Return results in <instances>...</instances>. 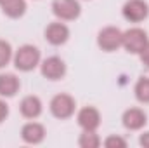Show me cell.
<instances>
[{"instance_id": "1", "label": "cell", "mask_w": 149, "mask_h": 148, "mask_svg": "<svg viewBox=\"0 0 149 148\" xmlns=\"http://www.w3.org/2000/svg\"><path fill=\"white\" fill-rule=\"evenodd\" d=\"M40 63H42V52L33 44H23L14 51L12 65L16 70L23 72V73L33 72L35 68L40 66Z\"/></svg>"}, {"instance_id": "2", "label": "cell", "mask_w": 149, "mask_h": 148, "mask_svg": "<svg viewBox=\"0 0 149 148\" xmlns=\"http://www.w3.org/2000/svg\"><path fill=\"white\" fill-rule=\"evenodd\" d=\"M50 115L57 120H68L76 113V99L68 92L56 94L49 103Z\"/></svg>"}, {"instance_id": "3", "label": "cell", "mask_w": 149, "mask_h": 148, "mask_svg": "<svg viewBox=\"0 0 149 148\" xmlns=\"http://www.w3.org/2000/svg\"><path fill=\"white\" fill-rule=\"evenodd\" d=\"M40 73H42L43 78H47L50 82H57V80H63L66 77L68 65L59 56H49V58L42 59V63H40Z\"/></svg>"}, {"instance_id": "4", "label": "cell", "mask_w": 149, "mask_h": 148, "mask_svg": "<svg viewBox=\"0 0 149 148\" xmlns=\"http://www.w3.org/2000/svg\"><path fill=\"white\" fill-rule=\"evenodd\" d=\"M149 42L148 32L141 26H132L128 30L123 32V42H121V47L128 52V54H139L144 45Z\"/></svg>"}, {"instance_id": "5", "label": "cell", "mask_w": 149, "mask_h": 148, "mask_svg": "<svg viewBox=\"0 0 149 148\" xmlns=\"http://www.w3.org/2000/svg\"><path fill=\"white\" fill-rule=\"evenodd\" d=\"M123 32L118 26H104L97 33V47L104 52H114L121 47Z\"/></svg>"}, {"instance_id": "6", "label": "cell", "mask_w": 149, "mask_h": 148, "mask_svg": "<svg viewBox=\"0 0 149 148\" xmlns=\"http://www.w3.org/2000/svg\"><path fill=\"white\" fill-rule=\"evenodd\" d=\"M52 14L59 21H76L81 16L80 0H52Z\"/></svg>"}, {"instance_id": "7", "label": "cell", "mask_w": 149, "mask_h": 148, "mask_svg": "<svg viewBox=\"0 0 149 148\" xmlns=\"http://www.w3.org/2000/svg\"><path fill=\"white\" fill-rule=\"evenodd\" d=\"M71 37V32H70V26L64 23V21H52L45 26L43 30V38L47 44L54 45V47H59V45H64Z\"/></svg>"}, {"instance_id": "8", "label": "cell", "mask_w": 149, "mask_h": 148, "mask_svg": "<svg viewBox=\"0 0 149 148\" xmlns=\"http://www.w3.org/2000/svg\"><path fill=\"white\" fill-rule=\"evenodd\" d=\"M121 16L128 23H142L149 18V4L146 0H127L121 7Z\"/></svg>"}, {"instance_id": "9", "label": "cell", "mask_w": 149, "mask_h": 148, "mask_svg": "<svg viewBox=\"0 0 149 148\" xmlns=\"http://www.w3.org/2000/svg\"><path fill=\"white\" fill-rule=\"evenodd\" d=\"M76 124L80 125L81 131H97L102 124V115L99 108L87 105L76 111Z\"/></svg>"}, {"instance_id": "10", "label": "cell", "mask_w": 149, "mask_h": 148, "mask_svg": "<svg viewBox=\"0 0 149 148\" xmlns=\"http://www.w3.org/2000/svg\"><path fill=\"white\" fill-rule=\"evenodd\" d=\"M121 124L127 131H141L148 124V113L139 106H130L121 113Z\"/></svg>"}, {"instance_id": "11", "label": "cell", "mask_w": 149, "mask_h": 148, "mask_svg": "<svg viewBox=\"0 0 149 148\" xmlns=\"http://www.w3.org/2000/svg\"><path fill=\"white\" fill-rule=\"evenodd\" d=\"M45 136H47V129L40 122L30 120L21 127V140L26 145H40V143H43Z\"/></svg>"}, {"instance_id": "12", "label": "cell", "mask_w": 149, "mask_h": 148, "mask_svg": "<svg viewBox=\"0 0 149 148\" xmlns=\"http://www.w3.org/2000/svg\"><path fill=\"white\" fill-rule=\"evenodd\" d=\"M19 113L26 120H37L43 113V103L37 94H28L19 101Z\"/></svg>"}, {"instance_id": "13", "label": "cell", "mask_w": 149, "mask_h": 148, "mask_svg": "<svg viewBox=\"0 0 149 148\" xmlns=\"http://www.w3.org/2000/svg\"><path fill=\"white\" fill-rule=\"evenodd\" d=\"M21 91V80L16 73H0V98H14Z\"/></svg>"}, {"instance_id": "14", "label": "cell", "mask_w": 149, "mask_h": 148, "mask_svg": "<svg viewBox=\"0 0 149 148\" xmlns=\"http://www.w3.org/2000/svg\"><path fill=\"white\" fill-rule=\"evenodd\" d=\"M2 14L9 19H19L26 14L28 11V2L26 0H7L0 5Z\"/></svg>"}, {"instance_id": "15", "label": "cell", "mask_w": 149, "mask_h": 148, "mask_svg": "<svg viewBox=\"0 0 149 148\" xmlns=\"http://www.w3.org/2000/svg\"><path fill=\"white\" fill-rule=\"evenodd\" d=\"M134 96L139 103L149 105V77H139L134 85Z\"/></svg>"}, {"instance_id": "16", "label": "cell", "mask_w": 149, "mask_h": 148, "mask_svg": "<svg viewBox=\"0 0 149 148\" xmlns=\"http://www.w3.org/2000/svg\"><path fill=\"white\" fill-rule=\"evenodd\" d=\"M101 145H102V140L97 134V131H81V134L78 136L80 148H99Z\"/></svg>"}, {"instance_id": "17", "label": "cell", "mask_w": 149, "mask_h": 148, "mask_svg": "<svg viewBox=\"0 0 149 148\" xmlns=\"http://www.w3.org/2000/svg\"><path fill=\"white\" fill-rule=\"evenodd\" d=\"M12 56H14V49H12L10 42L0 38V70L5 68L12 61Z\"/></svg>"}, {"instance_id": "18", "label": "cell", "mask_w": 149, "mask_h": 148, "mask_svg": "<svg viewBox=\"0 0 149 148\" xmlns=\"http://www.w3.org/2000/svg\"><path fill=\"white\" fill-rule=\"evenodd\" d=\"M102 145L106 148H127L128 147L127 140L121 138V136H118V134H109V136L102 141Z\"/></svg>"}, {"instance_id": "19", "label": "cell", "mask_w": 149, "mask_h": 148, "mask_svg": "<svg viewBox=\"0 0 149 148\" xmlns=\"http://www.w3.org/2000/svg\"><path fill=\"white\" fill-rule=\"evenodd\" d=\"M137 56L141 58V63H142L146 68H149V42L144 45V49H142V51H141Z\"/></svg>"}, {"instance_id": "20", "label": "cell", "mask_w": 149, "mask_h": 148, "mask_svg": "<svg viewBox=\"0 0 149 148\" xmlns=\"http://www.w3.org/2000/svg\"><path fill=\"white\" fill-rule=\"evenodd\" d=\"M9 111H10V110H9V105L5 103V99H3V98H0V124L9 117Z\"/></svg>"}, {"instance_id": "21", "label": "cell", "mask_w": 149, "mask_h": 148, "mask_svg": "<svg viewBox=\"0 0 149 148\" xmlns=\"http://www.w3.org/2000/svg\"><path fill=\"white\" fill-rule=\"evenodd\" d=\"M139 145L142 148H149V131H144V132L139 136Z\"/></svg>"}, {"instance_id": "22", "label": "cell", "mask_w": 149, "mask_h": 148, "mask_svg": "<svg viewBox=\"0 0 149 148\" xmlns=\"http://www.w3.org/2000/svg\"><path fill=\"white\" fill-rule=\"evenodd\" d=\"M3 2H7V0H0V5H2V4H3Z\"/></svg>"}, {"instance_id": "23", "label": "cell", "mask_w": 149, "mask_h": 148, "mask_svg": "<svg viewBox=\"0 0 149 148\" xmlns=\"http://www.w3.org/2000/svg\"><path fill=\"white\" fill-rule=\"evenodd\" d=\"M87 2H88V0H87Z\"/></svg>"}]
</instances>
